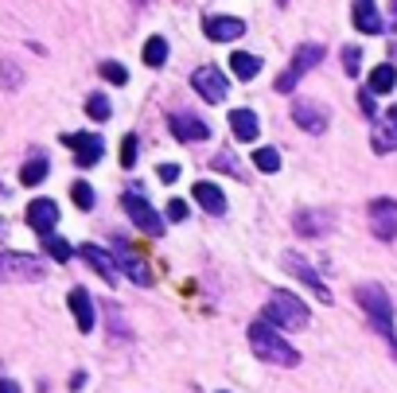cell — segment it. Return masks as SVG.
I'll list each match as a JSON object with an SVG mask.
<instances>
[{
    "label": "cell",
    "mask_w": 397,
    "mask_h": 393,
    "mask_svg": "<svg viewBox=\"0 0 397 393\" xmlns=\"http://www.w3.org/2000/svg\"><path fill=\"white\" fill-rule=\"evenodd\" d=\"M230 128H234V137H238L242 144H253L257 133H261L257 113H253V109H234V113H230Z\"/></svg>",
    "instance_id": "obj_21"
},
{
    "label": "cell",
    "mask_w": 397,
    "mask_h": 393,
    "mask_svg": "<svg viewBox=\"0 0 397 393\" xmlns=\"http://www.w3.org/2000/svg\"><path fill=\"white\" fill-rule=\"evenodd\" d=\"M62 144H67V148H74V164H78V167L98 164V160H101V152H105L101 137H94V133H62Z\"/></svg>",
    "instance_id": "obj_9"
},
{
    "label": "cell",
    "mask_w": 397,
    "mask_h": 393,
    "mask_svg": "<svg viewBox=\"0 0 397 393\" xmlns=\"http://www.w3.org/2000/svg\"><path fill=\"white\" fill-rule=\"evenodd\" d=\"M70 312H74V319H78L82 335L94 331V319H98V315H94V300H90L86 288H74V292H70Z\"/></svg>",
    "instance_id": "obj_19"
},
{
    "label": "cell",
    "mask_w": 397,
    "mask_h": 393,
    "mask_svg": "<svg viewBox=\"0 0 397 393\" xmlns=\"http://www.w3.org/2000/svg\"><path fill=\"white\" fill-rule=\"evenodd\" d=\"M160 179H164V183L179 179V167H176V164H160Z\"/></svg>",
    "instance_id": "obj_37"
},
{
    "label": "cell",
    "mask_w": 397,
    "mask_h": 393,
    "mask_svg": "<svg viewBox=\"0 0 397 393\" xmlns=\"http://www.w3.org/2000/svg\"><path fill=\"white\" fill-rule=\"evenodd\" d=\"M292 121H296L304 133H323L331 121L328 106H319V101H308V98H300L296 106H292Z\"/></svg>",
    "instance_id": "obj_11"
},
{
    "label": "cell",
    "mask_w": 397,
    "mask_h": 393,
    "mask_svg": "<svg viewBox=\"0 0 397 393\" xmlns=\"http://www.w3.org/2000/svg\"><path fill=\"white\" fill-rule=\"evenodd\" d=\"M55 222H59V203H55V199H35L28 207V226L40 237H51Z\"/></svg>",
    "instance_id": "obj_14"
},
{
    "label": "cell",
    "mask_w": 397,
    "mask_h": 393,
    "mask_svg": "<svg viewBox=\"0 0 397 393\" xmlns=\"http://www.w3.org/2000/svg\"><path fill=\"white\" fill-rule=\"evenodd\" d=\"M113 253H117V269H125V276H129L133 285H140V288L152 285V269L140 261L137 249H133L129 242H117V246H113Z\"/></svg>",
    "instance_id": "obj_10"
},
{
    "label": "cell",
    "mask_w": 397,
    "mask_h": 393,
    "mask_svg": "<svg viewBox=\"0 0 397 393\" xmlns=\"http://www.w3.org/2000/svg\"><path fill=\"white\" fill-rule=\"evenodd\" d=\"M70 199H74V207H78V210H90V207H94V191H90V183H82V179L70 187Z\"/></svg>",
    "instance_id": "obj_31"
},
{
    "label": "cell",
    "mask_w": 397,
    "mask_h": 393,
    "mask_svg": "<svg viewBox=\"0 0 397 393\" xmlns=\"http://www.w3.org/2000/svg\"><path fill=\"white\" fill-rule=\"evenodd\" d=\"M249 346H253V354H257L261 362H273V366H296L300 362L296 346H288V339H280V331L273 324H265V319L249 324Z\"/></svg>",
    "instance_id": "obj_2"
},
{
    "label": "cell",
    "mask_w": 397,
    "mask_h": 393,
    "mask_svg": "<svg viewBox=\"0 0 397 393\" xmlns=\"http://www.w3.org/2000/svg\"><path fill=\"white\" fill-rule=\"evenodd\" d=\"M4 230H8V226H4V222H0V237H4Z\"/></svg>",
    "instance_id": "obj_41"
},
{
    "label": "cell",
    "mask_w": 397,
    "mask_h": 393,
    "mask_svg": "<svg viewBox=\"0 0 397 393\" xmlns=\"http://www.w3.org/2000/svg\"><path fill=\"white\" fill-rule=\"evenodd\" d=\"M121 207H125V215H129V222H133L137 230H144L149 237H164V218H160L156 210L149 207V203H144L140 187H129V191H125Z\"/></svg>",
    "instance_id": "obj_4"
},
{
    "label": "cell",
    "mask_w": 397,
    "mask_h": 393,
    "mask_svg": "<svg viewBox=\"0 0 397 393\" xmlns=\"http://www.w3.org/2000/svg\"><path fill=\"white\" fill-rule=\"evenodd\" d=\"M386 31H397V0H389V20H386Z\"/></svg>",
    "instance_id": "obj_38"
},
{
    "label": "cell",
    "mask_w": 397,
    "mask_h": 393,
    "mask_svg": "<svg viewBox=\"0 0 397 393\" xmlns=\"http://www.w3.org/2000/svg\"><path fill=\"white\" fill-rule=\"evenodd\" d=\"M265 324H273L277 331H300L308 327V304L292 292H273L265 304Z\"/></svg>",
    "instance_id": "obj_3"
},
{
    "label": "cell",
    "mask_w": 397,
    "mask_h": 393,
    "mask_svg": "<svg viewBox=\"0 0 397 393\" xmlns=\"http://www.w3.org/2000/svg\"><path fill=\"white\" fill-rule=\"evenodd\" d=\"M0 70H4V82H8V90H16V86H20V70L12 67L8 59H0Z\"/></svg>",
    "instance_id": "obj_34"
},
{
    "label": "cell",
    "mask_w": 397,
    "mask_h": 393,
    "mask_svg": "<svg viewBox=\"0 0 397 393\" xmlns=\"http://www.w3.org/2000/svg\"><path fill=\"white\" fill-rule=\"evenodd\" d=\"M292 226H296V234H304V237H316V234H328V218L319 215V210H300L296 218H292Z\"/></svg>",
    "instance_id": "obj_22"
},
{
    "label": "cell",
    "mask_w": 397,
    "mask_h": 393,
    "mask_svg": "<svg viewBox=\"0 0 397 393\" xmlns=\"http://www.w3.org/2000/svg\"><path fill=\"white\" fill-rule=\"evenodd\" d=\"M358 106H362L366 117H374V94H370V90H358Z\"/></svg>",
    "instance_id": "obj_36"
},
{
    "label": "cell",
    "mask_w": 397,
    "mask_h": 393,
    "mask_svg": "<svg viewBox=\"0 0 397 393\" xmlns=\"http://www.w3.org/2000/svg\"><path fill=\"white\" fill-rule=\"evenodd\" d=\"M280 261H285V269H288V273H296L300 281H304V285H308L312 292H316L319 300H323V304H328V300H331L328 285H323V281H319V273H316V269L308 265V261H304V257H300V253H285V257H280Z\"/></svg>",
    "instance_id": "obj_15"
},
{
    "label": "cell",
    "mask_w": 397,
    "mask_h": 393,
    "mask_svg": "<svg viewBox=\"0 0 397 393\" xmlns=\"http://www.w3.org/2000/svg\"><path fill=\"white\" fill-rule=\"evenodd\" d=\"M370 226L378 242H394L397 237V203L394 199H374L370 203Z\"/></svg>",
    "instance_id": "obj_8"
},
{
    "label": "cell",
    "mask_w": 397,
    "mask_h": 393,
    "mask_svg": "<svg viewBox=\"0 0 397 393\" xmlns=\"http://www.w3.org/2000/svg\"><path fill=\"white\" fill-rule=\"evenodd\" d=\"M43 276H47L43 257H35V253H12V249H4V253H0V281H43Z\"/></svg>",
    "instance_id": "obj_5"
},
{
    "label": "cell",
    "mask_w": 397,
    "mask_h": 393,
    "mask_svg": "<svg viewBox=\"0 0 397 393\" xmlns=\"http://www.w3.org/2000/svg\"><path fill=\"white\" fill-rule=\"evenodd\" d=\"M355 300H358V308L366 312V319L374 324V331L382 335V339H389V346H394V354H397V331H394V304H389V292L370 281V285L355 288Z\"/></svg>",
    "instance_id": "obj_1"
},
{
    "label": "cell",
    "mask_w": 397,
    "mask_h": 393,
    "mask_svg": "<svg viewBox=\"0 0 397 393\" xmlns=\"http://www.w3.org/2000/svg\"><path fill=\"white\" fill-rule=\"evenodd\" d=\"M86 113L94 121H105V117H110V98H105V94H90V98H86Z\"/></svg>",
    "instance_id": "obj_30"
},
{
    "label": "cell",
    "mask_w": 397,
    "mask_h": 393,
    "mask_svg": "<svg viewBox=\"0 0 397 393\" xmlns=\"http://www.w3.org/2000/svg\"><path fill=\"white\" fill-rule=\"evenodd\" d=\"M82 385H86V374L78 370V374H74V378H70V390H82Z\"/></svg>",
    "instance_id": "obj_40"
},
{
    "label": "cell",
    "mask_w": 397,
    "mask_h": 393,
    "mask_svg": "<svg viewBox=\"0 0 397 393\" xmlns=\"http://www.w3.org/2000/svg\"><path fill=\"white\" fill-rule=\"evenodd\" d=\"M0 393H20V385L12 382V378H0Z\"/></svg>",
    "instance_id": "obj_39"
},
{
    "label": "cell",
    "mask_w": 397,
    "mask_h": 393,
    "mask_svg": "<svg viewBox=\"0 0 397 393\" xmlns=\"http://www.w3.org/2000/svg\"><path fill=\"white\" fill-rule=\"evenodd\" d=\"M168 218H171V222H183V218H187V203H183V199H171V203H168Z\"/></svg>",
    "instance_id": "obj_35"
},
{
    "label": "cell",
    "mask_w": 397,
    "mask_h": 393,
    "mask_svg": "<svg viewBox=\"0 0 397 393\" xmlns=\"http://www.w3.org/2000/svg\"><path fill=\"white\" fill-rule=\"evenodd\" d=\"M43 249H47V257H55V261H70L74 257V246H70L67 237H43Z\"/></svg>",
    "instance_id": "obj_28"
},
{
    "label": "cell",
    "mask_w": 397,
    "mask_h": 393,
    "mask_svg": "<svg viewBox=\"0 0 397 393\" xmlns=\"http://www.w3.org/2000/svg\"><path fill=\"white\" fill-rule=\"evenodd\" d=\"M168 62V40L164 35H152L144 43V67H164Z\"/></svg>",
    "instance_id": "obj_26"
},
{
    "label": "cell",
    "mask_w": 397,
    "mask_h": 393,
    "mask_svg": "<svg viewBox=\"0 0 397 393\" xmlns=\"http://www.w3.org/2000/svg\"><path fill=\"white\" fill-rule=\"evenodd\" d=\"M47 156H43V152H35V156L28 160V164L20 167V183H28V187H35V183H43V179H47Z\"/></svg>",
    "instance_id": "obj_24"
},
{
    "label": "cell",
    "mask_w": 397,
    "mask_h": 393,
    "mask_svg": "<svg viewBox=\"0 0 397 393\" xmlns=\"http://www.w3.org/2000/svg\"><path fill=\"white\" fill-rule=\"evenodd\" d=\"M358 67H362V51H358V47H343V70H347L350 78H355Z\"/></svg>",
    "instance_id": "obj_33"
},
{
    "label": "cell",
    "mask_w": 397,
    "mask_h": 393,
    "mask_svg": "<svg viewBox=\"0 0 397 393\" xmlns=\"http://www.w3.org/2000/svg\"><path fill=\"white\" fill-rule=\"evenodd\" d=\"M98 70H101V78L110 82V86H125V82H129V70L121 67V62H113V59H105Z\"/></svg>",
    "instance_id": "obj_29"
},
{
    "label": "cell",
    "mask_w": 397,
    "mask_h": 393,
    "mask_svg": "<svg viewBox=\"0 0 397 393\" xmlns=\"http://www.w3.org/2000/svg\"><path fill=\"white\" fill-rule=\"evenodd\" d=\"M137 164V133H125L121 140V167H133Z\"/></svg>",
    "instance_id": "obj_32"
},
{
    "label": "cell",
    "mask_w": 397,
    "mask_h": 393,
    "mask_svg": "<svg viewBox=\"0 0 397 393\" xmlns=\"http://www.w3.org/2000/svg\"><path fill=\"white\" fill-rule=\"evenodd\" d=\"M78 253L86 257L90 265L98 269V273L105 276V281H110V285H117V281H121V269H117V261H113V257L105 253V249H101V246H82Z\"/></svg>",
    "instance_id": "obj_20"
},
{
    "label": "cell",
    "mask_w": 397,
    "mask_h": 393,
    "mask_svg": "<svg viewBox=\"0 0 397 393\" xmlns=\"http://www.w3.org/2000/svg\"><path fill=\"white\" fill-rule=\"evenodd\" d=\"M253 167L265 172V176L280 172V152H277V148H257V152H253Z\"/></svg>",
    "instance_id": "obj_27"
},
{
    "label": "cell",
    "mask_w": 397,
    "mask_h": 393,
    "mask_svg": "<svg viewBox=\"0 0 397 393\" xmlns=\"http://www.w3.org/2000/svg\"><path fill=\"white\" fill-rule=\"evenodd\" d=\"M191 195H195V203L207 210V215H222V210H226V195H222L219 183H207V179H203V183L191 187Z\"/></svg>",
    "instance_id": "obj_18"
},
{
    "label": "cell",
    "mask_w": 397,
    "mask_h": 393,
    "mask_svg": "<svg viewBox=\"0 0 397 393\" xmlns=\"http://www.w3.org/2000/svg\"><path fill=\"white\" fill-rule=\"evenodd\" d=\"M230 70H234L242 82H249V78H257L261 74V59L257 55H249V51H238V55H230Z\"/></svg>",
    "instance_id": "obj_23"
},
{
    "label": "cell",
    "mask_w": 397,
    "mask_h": 393,
    "mask_svg": "<svg viewBox=\"0 0 397 393\" xmlns=\"http://www.w3.org/2000/svg\"><path fill=\"white\" fill-rule=\"evenodd\" d=\"M370 144H374V152H397V106H389V113H382L374 125V137H370Z\"/></svg>",
    "instance_id": "obj_16"
},
{
    "label": "cell",
    "mask_w": 397,
    "mask_h": 393,
    "mask_svg": "<svg viewBox=\"0 0 397 393\" xmlns=\"http://www.w3.org/2000/svg\"><path fill=\"white\" fill-rule=\"evenodd\" d=\"M394 55H397V47H394Z\"/></svg>",
    "instance_id": "obj_42"
},
{
    "label": "cell",
    "mask_w": 397,
    "mask_h": 393,
    "mask_svg": "<svg viewBox=\"0 0 397 393\" xmlns=\"http://www.w3.org/2000/svg\"><path fill=\"white\" fill-rule=\"evenodd\" d=\"M171 137L183 140V144H198V140H207L210 137V125L207 121H198L195 113H171Z\"/></svg>",
    "instance_id": "obj_12"
},
{
    "label": "cell",
    "mask_w": 397,
    "mask_h": 393,
    "mask_svg": "<svg viewBox=\"0 0 397 393\" xmlns=\"http://www.w3.org/2000/svg\"><path fill=\"white\" fill-rule=\"evenodd\" d=\"M191 86H195V90H198V98L210 101V106L226 101V94H230V78L222 74L219 67H198L195 74H191Z\"/></svg>",
    "instance_id": "obj_7"
},
{
    "label": "cell",
    "mask_w": 397,
    "mask_h": 393,
    "mask_svg": "<svg viewBox=\"0 0 397 393\" xmlns=\"http://www.w3.org/2000/svg\"><path fill=\"white\" fill-rule=\"evenodd\" d=\"M350 16H355V28L362 31V35H382V31H386V20H382V12L374 8V0H355Z\"/></svg>",
    "instance_id": "obj_17"
},
{
    "label": "cell",
    "mask_w": 397,
    "mask_h": 393,
    "mask_svg": "<svg viewBox=\"0 0 397 393\" xmlns=\"http://www.w3.org/2000/svg\"><path fill=\"white\" fill-rule=\"evenodd\" d=\"M319 59H323V43H300L296 55H292V62H288V70L277 78V86H273V90H280V94H292V90H296V82L304 78V74H308V70L316 67Z\"/></svg>",
    "instance_id": "obj_6"
},
{
    "label": "cell",
    "mask_w": 397,
    "mask_h": 393,
    "mask_svg": "<svg viewBox=\"0 0 397 393\" xmlns=\"http://www.w3.org/2000/svg\"><path fill=\"white\" fill-rule=\"evenodd\" d=\"M203 31H207V40L214 43H234L246 35V20H238V16H207L203 20Z\"/></svg>",
    "instance_id": "obj_13"
},
{
    "label": "cell",
    "mask_w": 397,
    "mask_h": 393,
    "mask_svg": "<svg viewBox=\"0 0 397 393\" xmlns=\"http://www.w3.org/2000/svg\"><path fill=\"white\" fill-rule=\"evenodd\" d=\"M397 82V67L394 62H382V67H374V74H370V94H389Z\"/></svg>",
    "instance_id": "obj_25"
}]
</instances>
